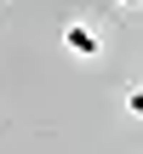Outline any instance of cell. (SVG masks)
Here are the masks:
<instances>
[{"label":"cell","mask_w":143,"mask_h":154,"mask_svg":"<svg viewBox=\"0 0 143 154\" xmlns=\"http://www.w3.org/2000/svg\"><path fill=\"white\" fill-rule=\"evenodd\" d=\"M63 51H69L75 63H97V57H103V29H97L92 17H69V23H63Z\"/></svg>","instance_id":"obj_1"},{"label":"cell","mask_w":143,"mask_h":154,"mask_svg":"<svg viewBox=\"0 0 143 154\" xmlns=\"http://www.w3.org/2000/svg\"><path fill=\"white\" fill-rule=\"evenodd\" d=\"M120 109H126L132 120H143V86H126V91H120Z\"/></svg>","instance_id":"obj_2"},{"label":"cell","mask_w":143,"mask_h":154,"mask_svg":"<svg viewBox=\"0 0 143 154\" xmlns=\"http://www.w3.org/2000/svg\"><path fill=\"white\" fill-rule=\"evenodd\" d=\"M115 6H120V11H143V0H115Z\"/></svg>","instance_id":"obj_3"}]
</instances>
